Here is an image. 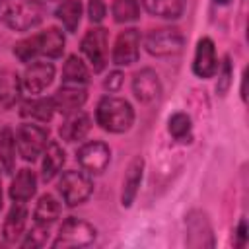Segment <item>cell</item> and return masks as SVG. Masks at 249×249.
<instances>
[{
  "label": "cell",
  "mask_w": 249,
  "mask_h": 249,
  "mask_svg": "<svg viewBox=\"0 0 249 249\" xmlns=\"http://www.w3.org/2000/svg\"><path fill=\"white\" fill-rule=\"evenodd\" d=\"M66 39L58 27H49L41 33H35L31 37H25L14 45V54L19 62H33L39 56L45 58H58L64 53Z\"/></svg>",
  "instance_id": "6da1fadb"
},
{
  "label": "cell",
  "mask_w": 249,
  "mask_h": 249,
  "mask_svg": "<svg viewBox=\"0 0 249 249\" xmlns=\"http://www.w3.org/2000/svg\"><path fill=\"white\" fill-rule=\"evenodd\" d=\"M45 6L39 0H0V23L12 31H31L41 25Z\"/></svg>",
  "instance_id": "7a4b0ae2"
},
{
  "label": "cell",
  "mask_w": 249,
  "mask_h": 249,
  "mask_svg": "<svg viewBox=\"0 0 249 249\" xmlns=\"http://www.w3.org/2000/svg\"><path fill=\"white\" fill-rule=\"evenodd\" d=\"M95 121L103 130L113 134H123L130 130V126L134 124V109L126 99L107 95L101 97L97 103Z\"/></svg>",
  "instance_id": "3957f363"
},
{
  "label": "cell",
  "mask_w": 249,
  "mask_h": 249,
  "mask_svg": "<svg viewBox=\"0 0 249 249\" xmlns=\"http://www.w3.org/2000/svg\"><path fill=\"white\" fill-rule=\"evenodd\" d=\"M97 237V230L86 222V220H80V218H66L62 222V226L58 228V233H56V239L53 241V247L54 249H68V247H88L95 241Z\"/></svg>",
  "instance_id": "277c9868"
},
{
  "label": "cell",
  "mask_w": 249,
  "mask_h": 249,
  "mask_svg": "<svg viewBox=\"0 0 249 249\" xmlns=\"http://www.w3.org/2000/svg\"><path fill=\"white\" fill-rule=\"evenodd\" d=\"M144 47L152 56H177L185 49V35L177 27H158L144 37Z\"/></svg>",
  "instance_id": "5b68a950"
},
{
  "label": "cell",
  "mask_w": 249,
  "mask_h": 249,
  "mask_svg": "<svg viewBox=\"0 0 249 249\" xmlns=\"http://www.w3.org/2000/svg\"><path fill=\"white\" fill-rule=\"evenodd\" d=\"M49 142V130L39 124L23 123L16 130V148L25 161H35L39 156H43Z\"/></svg>",
  "instance_id": "8992f818"
},
{
  "label": "cell",
  "mask_w": 249,
  "mask_h": 249,
  "mask_svg": "<svg viewBox=\"0 0 249 249\" xmlns=\"http://www.w3.org/2000/svg\"><path fill=\"white\" fill-rule=\"evenodd\" d=\"M58 193L66 206H78L89 198L93 193V181L84 171H64L58 179Z\"/></svg>",
  "instance_id": "52a82bcc"
},
{
  "label": "cell",
  "mask_w": 249,
  "mask_h": 249,
  "mask_svg": "<svg viewBox=\"0 0 249 249\" xmlns=\"http://www.w3.org/2000/svg\"><path fill=\"white\" fill-rule=\"evenodd\" d=\"M107 45H109V33L105 27H91L82 37L80 51L89 60L93 72H103L107 64V53H109Z\"/></svg>",
  "instance_id": "ba28073f"
},
{
  "label": "cell",
  "mask_w": 249,
  "mask_h": 249,
  "mask_svg": "<svg viewBox=\"0 0 249 249\" xmlns=\"http://www.w3.org/2000/svg\"><path fill=\"white\" fill-rule=\"evenodd\" d=\"M76 160L80 163V167L86 173H93L99 175L107 169L109 161H111V150L105 142L101 140H93V142H86L78 148L76 152Z\"/></svg>",
  "instance_id": "9c48e42d"
},
{
  "label": "cell",
  "mask_w": 249,
  "mask_h": 249,
  "mask_svg": "<svg viewBox=\"0 0 249 249\" xmlns=\"http://www.w3.org/2000/svg\"><path fill=\"white\" fill-rule=\"evenodd\" d=\"M53 80H54V64L47 60H33L25 66L21 74V88L31 95H37L45 91L53 84Z\"/></svg>",
  "instance_id": "30bf717a"
},
{
  "label": "cell",
  "mask_w": 249,
  "mask_h": 249,
  "mask_svg": "<svg viewBox=\"0 0 249 249\" xmlns=\"http://www.w3.org/2000/svg\"><path fill=\"white\" fill-rule=\"evenodd\" d=\"M185 228H187L185 241L189 247H214L212 226L206 212L191 210L185 218Z\"/></svg>",
  "instance_id": "8fae6325"
},
{
  "label": "cell",
  "mask_w": 249,
  "mask_h": 249,
  "mask_svg": "<svg viewBox=\"0 0 249 249\" xmlns=\"http://www.w3.org/2000/svg\"><path fill=\"white\" fill-rule=\"evenodd\" d=\"M138 56H140V31L134 27L121 31L115 39L113 53H111L113 64L130 66L138 60Z\"/></svg>",
  "instance_id": "7c38bea8"
},
{
  "label": "cell",
  "mask_w": 249,
  "mask_h": 249,
  "mask_svg": "<svg viewBox=\"0 0 249 249\" xmlns=\"http://www.w3.org/2000/svg\"><path fill=\"white\" fill-rule=\"evenodd\" d=\"M132 93L144 105L158 101L161 95V82H160V76L156 74V70H152V68L138 70L132 78Z\"/></svg>",
  "instance_id": "4fadbf2b"
},
{
  "label": "cell",
  "mask_w": 249,
  "mask_h": 249,
  "mask_svg": "<svg viewBox=\"0 0 249 249\" xmlns=\"http://www.w3.org/2000/svg\"><path fill=\"white\" fill-rule=\"evenodd\" d=\"M88 99V91H86V86H72V84H62L54 95H53V103H54V109L60 113V115H72L76 111H82L84 103Z\"/></svg>",
  "instance_id": "5bb4252c"
},
{
  "label": "cell",
  "mask_w": 249,
  "mask_h": 249,
  "mask_svg": "<svg viewBox=\"0 0 249 249\" xmlns=\"http://www.w3.org/2000/svg\"><path fill=\"white\" fill-rule=\"evenodd\" d=\"M193 72L196 78H212L218 72V58H216V47L210 37H202L196 43L195 58H193Z\"/></svg>",
  "instance_id": "9a60e30c"
},
{
  "label": "cell",
  "mask_w": 249,
  "mask_h": 249,
  "mask_svg": "<svg viewBox=\"0 0 249 249\" xmlns=\"http://www.w3.org/2000/svg\"><path fill=\"white\" fill-rule=\"evenodd\" d=\"M91 130V119L84 111H76L72 115H66L64 123L58 128V134L64 142H80L84 140Z\"/></svg>",
  "instance_id": "2e32d148"
},
{
  "label": "cell",
  "mask_w": 249,
  "mask_h": 249,
  "mask_svg": "<svg viewBox=\"0 0 249 249\" xmlns=\"http://www.w3.org/2000/svg\"><path fill=\"white\" fill-rule=\"evenodd\" d=\"M142 171H144V160L138 156L134 158L128 167H126V173H124V179H123V193H121V204L124 208H128L136 195H138V189H140V183H142Z\"/></svg>",
  "instance_id": "e0dca14e"
},
{
  "label": "cell",
  "mask_w": 249,
  "mask_h": 249,
  "mask_svg": "<svg viewBox=\"0 0 249 249\" xmlns=\"http://www.w3.org/2000/svg\"><path fill=\"white\" fill-rule=\"evenodd\" d=\"M25 222H27V208L23 206V202H14L4 220V228H2L4 239L8 243H18L19 237L23 235Z\"/></svg>",
  "instance_id": "ac0fdd59"
},
{
  "label": "cell",
  "mask_w": 249,
  "mask_h": 249,
  "mask_svg": "<svg viewBox=\"0 0 249 249\" xmlns=\"http://www.w3.org/2000/svg\"><path fill=\"white\" fill-rule=\"evenodd\" d=\"M64 161H66V152H64V148H62L58 142H49L47 148H45V152H43L41 179H43L45 183L53 181V179L60 173Z\"/></svg>",
  "instance_id": "d6986e66"
},
{
  "label": "cell",
  "mask_w": 249,
  "mask_h": 249,
  "mask_svg": "<svg viewBox=\"0 0 249 249\" xmlns=\"http://www.w3.org/2000/svg\"><path fill=\"white\" fill-rule=\"evenodd\" d=\"M54 113L56 109H54L53 97H33V99L23 101L19 107V115L23 119H31L39 123H51Z\"/></svg>",
  "instance_id": "ffe728a7"
},
{
  "label": "cell",
  "mask_w": 249,
  "mask_h": 249,
  "mask_svg": "<svg viewBox=\"0 0 249 249\" xmlns=\"http://www.w3.org/2000/svg\"><path fill=\"white\" fill-rule=\"evenodd\" d=\"M10 198L14 202H25L29 200L35 193H37V177L31 169L23 167L18 171V175L12 179V185H10Z\"/></svg>",
  "instance_id": "44dd1931"
},
{
  "label": "cell",
  "mask_w": 249,
  "mask_h": 249,
  "mask_svg": "<svg viewBox=\"0 0 249 249\" xmlns=\"http://www.w3.org/2000/svg\"><path fill=\"white\" fill-rule=\"evenodd\" d=\"M21 78L14 72H0V109H12L21 95Z\"/></svg>",
  "instance_id": "7402d4cb"
},
{
  "label": "cell",
  "mask_w": 249,
  "mask_h": 249,
  "mask_svg": "<svg viewBox=\"0 0 249 249\" xmlns=\"http://www.w3.org/2000/svg\"><path fill=\"white\" fill-rule=\"evenodd\" d=\"M148 14L163 19H179L185 10V0H142Z\"/></svg>",
  "instance_id": "603a6c76"
},
{
  "label": "cell",
  "mask_w": 249,
  "mask_h": 249,
  "mask_svg": "<svg viewBox=\"0 0 249 249\" xmlns=\"http://www.w3.org/2000/svg\"><path fill=\"white\" fill-rule=\"evenodd\" d=\"M89 82V70L84 64V60L76 54H70L62 66V84L72 86H88Z\"/></svg>",
  "instance_id": "cb8c5ba5"
},
{
  "label": "cell",
  "mask_w": 249,
  "mask_h": 249,
  "mask_svg": "<svg viewBox=\"0 0 249 249\" xmlns=\"http://www.w3.org/2000/svg\"><path fill=\"white\" fill-rule=\"evenodd\" d=\"M60 218V202L53 195H43L37 200V206L33 210V220L35 224H45L51 226Z\"/></svg>",
  "instance_id": "d4e9b609"
},
{
  "label": "cell",
  "mask_w": 249,
  "mask_h": 249,
  "mask_svg": "<svg viewBox=\"0 0 249 249\" xmlns=\"http://www.w3.org/2000/svg\"><path fill=\"white\" fill-rule=\"evenodd\" d=\"M0 165L6 173L16 167V134L10 126H0Z\"/></svg>",
  "instance_id": "484cf974"
},
{
  "label": "cell",
  "mask_w": 249,
  "mask_h": 249,
  "mask_svg": "<svg viewBox=\"0 0 249 249\" xmlns=\"http://www.w3.org/2000/svg\"><path fill=\"white\" fill-rule=\"evenodd\" d=\"M54 14H56L58 21H62L66 31L76 33L80 19H82V2L80 0H62Z\"/></svg>",
  "instance_id": "4316f807"
},
{
  "label": "cell",
  "mask_w": 249,
  "mask_h": 249,
  "mask_svg": "<svg viewBox=\"0 0 249 249\" xmlns=\"http://www.w3.org/2000/svg\"><path fill=\"white\" fill-rule=\"evenodd\" d=\"M169 134L179 142H191L193 138V123L187 113H173L167 121Z\"/></svg>",
  "instance_id": "83f0119b"
},
{
  "label": "cell",
  "mask_w": 249,
  "mask_h": 249,
  "mask_svg": "<svg viewBox=\"0 0 249 249\" xmlns=\"http://www.w3.org/2000/svg\"><path fill=\"white\" fill-rule=\"evenodd\" d=\"M113 19L117 23H130L140 18V6L138 0H115L111 8Z\"/></svg>",
  "instance_id": "f1b7e54d"
},
{
  "label": "cell",
  "mask_w": 249,
  "mask_h": 249,
  "mask_svg": "<svg viewBox=\"0 0 249 249\" xmlns=\"http://www.w3.org/2000/svg\"><path fill=\"white\" fill-rule=\"evenodd\" d=\"M47 241H49V226H45V224H35L27 233H25V237H23V241L19 243L23 249H35V247H43V245H47Z\"/></svg>",
  "instance_id": "f546056e"
},
{
  "label": "cell",
  "mask_w": 249,
  "mask_h": 249,
  "mask_svg": "<svg viewBox=\"0 0 249 249\" xmlns=\"http://www.w3.org/2000/svg\"><path fill=\"white\" fill-rule=\"evenodd\" d=\"M231 78H233V68H231V60L230 56H224L222 60V66H220V72H218V84H216V93L220 97H224L230 88H231Z\"/></svg>",
  "instance_id": "4dcf8cb0"
},
{
  "label": "cell",
  "mask_w": 249,
  "mask_h": 249,
  "mask_svg": "<svg viewBox=\"0 0 249 249\" xmlns=\"http://www.w3.org/2000/svg\"><path fill=\"white\" fill-rule=\"evenodd\" d=\"M105 14H107V8H105L103 0H89L88 2V16H89L91 23H101Z\"/></svg>",
  "instance_id": "1f68e13d"
},
{
  "label": "cell",
  "mask_w": 249,
  "mask_h": 249,
  "mask_svg": "<svg viewBox=\"0 0 249 249\" xmlns=\"http://www.w3.org/2000/svg\"><path fill=\"white\" fill-rule=\"evenodd\" d=\"M123 72H119V70H115V72H111L107 78H105V82H103V88L107 89V91H111V93H115V91H119L121 89V86H123Z\"/></svg>",
  "instance_id": "d6a6232c"
},
{
  "label": "cell",
  "mask_w": 249,
  "mask_h": 249,
  "mask_svg": "<svg viewBox=\"0 0 249 249\" xmlns=\"http://www.w3.org/2000/svg\"><path fill=\"white\" fill-rule=\"evenodd\" d=\"M237 245L241 247V245H245V241H247V222L245 220H241L239 222V226H237Z\"/></svg>",
  "instance_id": "836d02e7"
},
{
  "label": "cell",
  "mask_w": 249,
  "mask_h": 249,
  "mask_svg": "<svg viewBox=\"0 0 249 249\" xmlns=\"http://www.w3.org/2000/svg\"><path fill=\"white\" fill-rule=\"evenodd\" d=\"M241 99H243V101L247 99V93H245V74H243V78H241Z\"/></svg>",
  "instance_id": "e575fe53"
},
{
  "label": "cell",
  "mask_w": 249,
  "mask_h": 249,
  "mask_svg": "<svg viewBox=\"0 0 249 249\" xmlns=\"http://www.w3.org/2000/svg\"><path fill=\"white\" fill-rule=\"evenodd\" d=\"M214 2H216V4H220V6H226V4H230L231 0H214Z\"/></svg>",
  "instance_id": "d590c367"
},
{
  "label": "cell",
  "mask_w": 249,
  "mask_h": 249,
  "mask_svg": "<svg viewBox=\"0 0 249 249\" xmlns=\"http://www.w3.org/2000/svg\"><path fill=\"white\" fill-rule=\"evenodd\" d=\"M0 208H2V175H0Z\"/></svg>",
  "instance_id": "8d00e7d4"
},
{
  "label": "cell",
  "mask_w": 249,
  "mask_h": 249,
  "mask_svg": "<svg viewBox=\"0 0 249 249\" xmlns=\"http://www.w3.org/2000/svg\"><path fill=\"white\" fill-rule=\"evenodd\" d=\"M0 111H2V109H0Z\"/></svg>",
  "instance_id": "74e56055"
}]
</instances>
